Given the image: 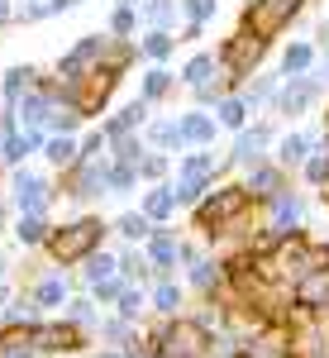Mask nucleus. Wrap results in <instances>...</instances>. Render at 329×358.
Returning <instances> with one entry per match:
<instances>
[{"label":"nucleus","instance_id":"obj_1","mask_svg":"<svg viewBox=\"0 0 329 358\" xmlns=\"http://www.w3.org/2000/svg\"><path fill=\"white\" fill-rule=\"evenodd\" d=\"M258 215V201L248 192V182H215L210 192L196 201L191 210V229L205 244H229V253L244 248V224Z\"/></svg>","mask_w":329,"mask_h":358},{"label":"nucleus","instance_id":"obj_2","mask_svg":"<svg viewBox=\"0 0 329 358\" xmlns=\"http://www.w3.org/2000/svg\"><path fill=\"white\" fill-rule=\"evenodd\" d=\"M148 349L158 358H210L215 354L210 315H163V325L148 334Z\"/></svg>","mask_w":329,"mask_h":358},{"label":"nucleus","instance_id":"obj_3","mask_svg":"<svg viewBox=\"0 0 329 358\" xmlns=\"http://www.w3.org/2000/svg\"><path fill=\"white\" fill-rule=\"evenodd\" d=\"M224 172H229V153H215V148H187V153H177V167H172L177 206L196 210V201L210 192L215 182H224Z\"/></svg>","mask_w":329,"mask_h":358},{"label":"nucleus","instance_id":"obj_4","mask_svg":"<svg viewBox=\"0 0 329 358\" xmlns=\"http://www.w3.org/2000/svg\"><path fill=\"white\" fill-rule=\"evenodd\" d=\"M105 234H115L110 220H101V215H77V220H67V224H53V234H48L43 248H48V258H53L57 268H82L96 248H105Z\"/></svg>","mask_w":329,"mask_h":358},{"label":"nucleus","instance_id":"obj_5","mask_svg":"<svg viewBox=\"0 0 329 358\" xmlns=\"http://www.w3.org/2000/svg\"><path fill=\"white\" fill-rule=\"evenodd\" d=\"M268 53H272V43H268V38H258V34H248V29H234V34H229V38H224V43L215 48L219 77H224V82L239 91L244 82H253V77L263 72Z\"/></svg>","mask_w":329,"mask_h":358},{"label":"nucleus","instance_id":"obj_6","mask_svg":"<svg viewBox=\"0 0 329 358\" xmlns=\"http://www.w3.org/2000/svg\"><path fill=\"white\" fill-rule=\"evenodd\" d=\"M119 82H124V72H115V67H91V72H82V77H62V101L72 106V110H82L86 120H96V115H105L110 96L119 91Z\"/></svg>","mask_w":329,"mask_h":358},{"label":"nucleus","instance_id":"obj_7","mask_svg":"<svg viewBox=\"0 0 329 358\" xmlns=\"http://www.w3.org/2000/svg\"><path fill=\"white\" fill-rule=\"evenodd\" d=\"M305 10H310V0H244V10H239V29H248V34H258V38L277 43V38L296 24Z\"/></svg>","mask_w":329,"mask_h":358},{"label":"nucleus","instance_id":"obj_8","mask_svg":"<svg viewBox=\"0 0 329 358\" xmlns=\"http://www.w3.org/2000/svg\"><path fill=\"white\" fill-rule=\"evenodd\" d=\"M325 91H329V77L320 72V62H315V72H305V77H282L272 110H277V115H286V120H296V115L315 110Z\"/></svg>","mask_w":329,"mask_h":358},{"label":"nucleus","instance_id":"obj_9","mask_svg":"<svg viewBox=\"0 0 329 358\" xmlns=\"http://www.w3.org/2000/svg\"><path fill=\"white\" fill-rule=\"evenodd\" d=\"M272 143H277L272 120L244 124V129L234 134V143H229V167H253V163H263V158H272Z\"/></svg>","mask_w":329,"mask_h":358},{"label":"nucleus","instance_id":"obj_10","mask_svg":"<svg viewBox=\"0 0 329 358\" xmlns=\"http://www.w3.org/2000/svg\"><path fill=\"white\" fill-rule=\"evenodd\" d=\"M29 349H38V354H77V349H86V330L72 325V320H38V325H29Z\"/></svg>","mask_w":329,"mask_h":358},{"label":"nucleus","instance_id":"obj_11","mask_svg":"<svg viewBox=\"0 0 329 358\" xmlns=\"http://www.w3.org/2000/svg\"><path fill=\"white\" fill-rule=\"evenodd\" d=\"M10 196H15V210L20 215H34V210H43L48 215V206H53V182L48 177H38V172H29V167H15V177H10Z\"/></svg>","mask_w":329,"mask_h":358},{"label":"nucleus","instance_id":"obj_12","mask_svg":"<svg viewBox=\"0 0 329 358\" xmlns=\"http://www.w3.org/2000/svg\"><path fill=\"white\" fill-rule=\"evenodd\" d=\"M244 182H248V192H253V201H258V206H268L272 196L291 192V172L277 163V158H263V163L244 167Z\"/></svg>","mask_w":329,"mask_h":358},{"label":"nucleus","instance_id":"obj_13","mask_svg":"<svg viewBox=\"0 0 329 358\" xmlns=\"http://www.w3.org/2000/svg\"><path fill=\"white\" fill-rule=\"evenodd\" d=\"M62 196L72 201H101L110 196V182H105V163H77L62 172Z\"/></svg>","mask_w":329,"mask_h":358},{"label":"nucleus","instance_id":"obj_14","mask_svg":"<svg viewBox=\"0 0 329 358\" xmlns=\"http://www.w3.org/2000/svg\"><path fill=\"white\" fill-rule=\"evenodd\" d=\"M143 253H148V263L158 268V277H172L182 268V234H177L172 224H158V229L143 239Z\"/></svg>","mask_w":329,"mask_h":358},{"label":"nucleus","instance_id":"obj_15","mask_svg":"<svg viewBox=\"0 0 329 358\" xmlns=\"http://www.w3.org/2000/svg\"><path fill=\"white\" fill-rule=\"evenodd\" d=\"M263 210V220L268 224H277V229H305V215H310V201H305V192H282V196H272L268 206H258Z\"/></svg>","mask_w":329,"mask_h":358},{"label":"nucleus","instance_id":"obj_16","mask_svg":"<svg viewBox=\"0 0 329 358\" xmlns=\"http://www.w3.org/2000/svg\"><path fill=\"white\" fill-rule=\"evenodd\" d=\"M105 48H110V34H86L72 53L57 57V77H82V72H91V67H101Z\"/></svg>","mask_w":329,"mask_h":358},{"label":"nucleus","instance_id":"obj_17","mask_svg":"<svg viewBox=\"0 0 329 358\" xmlns=\"http://www.w3.org/2000/svg\"><path fill=\"white\" fill-rule=\"evenodd\" d=\"M177 124H182L187 148H215V138H219L215 110H200V106H191V110H177Z\"/></svg>","mask_w":329,"mask_h":358},{"label":"nucleus","instance_id":"obj_18","mask_svg":"<svg viewBox=\"0 0 329 358\" xmlns=\"http://www.w3.org/2000/svg\"><path fill=\"white\" fill-rule=\"evenodd\" d=\"M187 277H153L148 282V310H158V315H182V306H187Z\"/></svg>","mask_w":329,"mask_h":358},{"label":"nucleus","instance_id":"obj_19","mask_svg":"<svg viewBox=\"0 0 329 358\" xmlns=\"http://www.w3.org/2000/svg\"><path fill=\"white\" fill-rule=\"evenodd\" d=\"M138 210H143L153 224H172V220H177L182 206H177V192H172V177H167V182H153V187H143V192H138Z\"/></svg>","mask_w":329,"mask_h":358},{"label":"nucleus","instance_id":"obj_20","mask_svg":"<svg viewBox=\"0 0 329 358\" xmlns=\"http://www.w3.org/2000/svg\"><path fill=\"white\" fill-rule=\"evenodd\" d=\"M315 62H320V43H315V38H291V43H282V53H277L282 77H305V72H315Z\"/></svg>","mask_w":329,"mask_h":358},{"label":"nucleus","instance_id":"obj_21","mask_svg":"<svg viewBox=\"0 0 329 358\" xmlns=\"http://www.w3.org/2000/svg\"><path fill=\"white\" fill-rule=\"evenodd\" d=\"M143 143L158 148V153H187V138H182L177 115H153V120L143 124Z\"/></svg>","mask_w":329,"mask_h":358},{"label":"nucleus","instance_id":"obj_22","mask_svg":"<svg viewBox=\"0 0 329 358\" xmlns=\"http://www.w3.org/2000/svg\"><path fill=\"white\" fill-rule=\"evenodd\" d=\"M177 86H182V77H177L167 62H148V67H143V77H138V96H143L148 106H163Z\"/></svg>","mask_w":329,"mask_h":358},{"label":"nucleus","instance_id":"obj_23","mask_svg":"<svg viewBox=\"0 0 329 358\" xmlns=\"http://www.w3.org/2000/svg\"><path fill=\"white\" fill-rule=\"evenodd\" d=\"M310 148H315V143H310V129H286V134H277L272 158L286 167V172H301V163L310 158Z\"/></svg>","mask_w":329,"mask_h":358},{"label":"nucleus","instance_id":"obj_24","mask_svg":"<svg viewBox=\"0 0 329 358\" xmlns=\"http://www.w3.org/2000/svg\"><path fill=\"white\" fill-rule=\"evenodd\" d=\"M177 77H182V86L187 91H196V86H205V82H215L219 77V62H215V53H205V48H196L182 67H177Z\"/></svg>","mask_w":329,"mask_h":358},{"label":"nucleus","instance_id":"obj_25","mask_svg":"<svg viewBox=\"0 0 329 358\" xmlns=\"http://www.w3.org/2000/svg\"><path fill=\"white\" fill-rule=\"evenodd\" d=\"M29 296H34V306H43V310H53V306H67V301H72V282L62 277V268H57V273L38 277Z\"/></svg>","mask_w":329,"mask_h":358},{"label":"nucleus","instance_id":"obj_26","mask_svg":"<svg viewBox=\"0 0 329 358\" xmlns=\"http://www.w3.org/2000/svg\"><path fill=\"white\" fill-rule=\"evenodd\" d=\"M277 86H282V72H277V77H272V72H258L253 82L239 86V96H244L248 115H258L263 106H272V101H277Z\"/></svg>","mask_w":329,"mask_h":358},{"label":"nucleus","instance_id":"obj_27","mask_svg":"<svg viewBox=\"0 0 329 358\" xmlns=\"http://www.w3.org/2000/svg\"><path fill=\"white\" fill-rule=\"evenodd\" d=\"M177 34L172 29H143V38H138V53H143V62H172L177 57Z\"/></svg>","mask_w":329,"mask_h":358},{"label":"nucleus","instance_id":"obj_28","mask_svg":"<svg viewBox=\"0 0 329 358\" xmlns=\"http://www.w3.org/2000/svg\"><path fill=\"white\" fill-rule=\"evenodd\" d=\"M215 120H219V129H229V134H239L244 124H253V115H248V106H244L239 91H229V96L215 101Z\"/></svg>","mask_w":329,"mask_h":358},{"label":"nucleus","instance_id":"obj_29","mask_svg":"<svg viewBox=\"0 0 329 358\" xmlns=\"http://www.w3.org/2000/svg\"><path fill=\"white\" fill-rule=\"evenodd\" d=\"M110 229H115V234H119L124 244H143V239H148V234H153L158 224L148 220L143 210H119V215L110 220Z\"/></svg>","mask_w":329,"mask_h":358},{"label":"nucleus","instance_id":"obj_30","mask_svg":"<svg viewBox=\"0 0 329 358\" xmlns=\"http://www.w3.org/2000/svg\"><path fill=\"white\" fill-rule=\"evenodd\" d=\"M119 277H129V282H138V287H148V282L158 277V268L148 263L143 244H129L124 253H119Z\"/></svg>","mask_w":329,"mask_h":358},{"label":"nucleus","instance_id":"obj_31","mask_svg":"<svg viewBox=\"0 0 329 358\" xmlns=\"http://www.w3.org/2000/svg\"><path fill=\"white\" fill-rule=\"evenodd\" d=\"M138 15H143V29H172V34H177L182 5H177V0H143Z\"/></svg>","mask_w":329,"mask_h":358},{"label":"nucleus","instance_id":"obj_32","mask_svg":"<svg viewBox=\"0 0 329 358\" xmlns=\"http://www.w3.org/2000/svg\"><path fill=\"white\" fill-rule=\"evenodd\" d=\"M43 158H48L53 167H62V172H67V167L82 163V143H77L72 134H48V143H43Z\"/></svg>","mask_w":329,"mask_h":358},{"label":"nucleus","instance_id":"obj_33","mask_svg":"<svg viewBox=\"0 0 329 358\" xmlns=\"http://www.w3.org/2000/svg\"><path fill=\"white\" fill-rule=\"evenodd\" d=\"M48 234H53V224H48V215H43V210L20 215V224H15V239H20L24 248H43V244H48Z\"/></svg>","mask_w":329,"mask_h":358},{"label":"nucleus","instance_id":"obj_34","mask_svg":"<svg viewBox=\"0 0 329 358\" xmlns=\"http://www.w3.org/2000/svg\"><path fill=\"white\" fill-rule=\"evenodd\" d=\"M105 182H110V196H129V192H143V177H138V167L129 163H105Z\"/></svg>","mask_w":329,"mask_h":358},{"label":"nucleus","instance_id":"obj_35","mask_svg":"<svg viewBox=\"0 0 329 358\" xmlns=\"http://www.w3.org/2000/svg\"><path fill=\"white\" fill-rule=\"evenodd\" d=\"M138 24H143L138 5H115V10H110L105 34H110V38H138Z\"/></svg>","mask_w":329,"mask_h":358},{"label":"nucleus","instance_id":"obj_36","mask_svg":"<svg viewBox=\"0 0 329 358\" xmlns=\"http://www.w3.org/2000/svg\"><path fill=\"white\" fill-rule=\"evenodd\" d=\"M115 273H119V253H105V248H96V253L82 263L86 287H96V282H105V277H115Z\"/></svg>","mask_w":329,"mask_h":358},{"label":"nucleus","instance_id":"obj_37","mask_svg":"<svg viewBox=\"0 0 329 358\" xmlns=\"http://www.w3.org/2000/svg\"><path fill=\"white\" fill-rule=\"evenodd\" d=\"M301 182L310 187V192H320L329 182V143H320V148H310V158L301 163Z\"/></svg>","mask_w":329,"mask_h":358},{"label":"nucleus","instance_id":"obj_38","mask_svg":"<svg viewBox=\"0 0 329 358\" xmlns=\"http://www.w3.org/2000/svg\"><path fill=\"white\" fill-rule=\"evenodd\" d=\"M143 310H148V287H138V282H129L124 292H119V301H115V315H124V320H143Z\"/></svg>","mask_w":329,"mask_h":358},{"label":"nucleus","instance_id":"obj_39","mask_svg":"<svg viewBox=\"0 0 329 358\" xmlns=\"http://www.w3.org/2000/svg\"><path fill=\"white\" fill-rule=\"evenodd\" d=\"M172 153H158V148H148L143 153V163H138V177H143V187H153V182H167L172 177Z\"/></svg>","mask_w":329,"mask_h":358},{"label":"nucleus","instance_id":"obj_40","mask_svg":"<svg viewBox=\"0 0 329 358\" xmlns=\"http://www.w3.org/2000/svg\"><path fill=\"white\" fill-rule=\"evenodd\" d=\"M34 82H38V72H34V67H10V72H5V82H0V91H5V101L15 106Z\"/></svg>","mask_w":329,"mask_h":358},{"label":"nucleus","instance_id":"obj_41","mask_svg":"<svg viewBox=\"0 0 329 358\" xmlns=\"http://www.w3.org/2000/svg\"><path fill=\"white\" fill-rule=\"evenodd\" d=\"M182 5V20L187 24H215V15H219V0H177Z\"/></svg>","mask_w":329,"mask_h":358},{"label":"nucleus","instance_id":"obj_42","mask_svg":"<svg viewBox=\"0 0 329 358\" xmlns=\"http://www.w3.org/2000/svg\"><path fill=\"white\" fill-rule=\"evenodd\" d=\"M124 287H129V277L115 273V277H105V282H96V287H91V301H96V306H115Z\"/></svg>","mask_w":329,"mask_h":358},{"label":"nucleus","instance_id":"obj_43","mask_svg":"<svg viewBox=\"0 0 329 358\" xmlns=\"http://www.w3.org/2000/svg\"><path fill=\"white\" fill-rule=\"evenodd\" d=\"M62 320H72V325H91V320H96V301H91V296H72V301L62 306Z\"/></svg>","mask_w":329,"mask_h":358},{"label":"nucleus","instance_id":"obj_44","mask_svg":"<svg viewBox=\"0 0 329 358\" xmlns=\"http://www.w3.org/2000/svg\"><path fill=\"white\" fill-rule=\"evenodd\" d=\"M205 253H210V244H205V239H200V244H196V239H182V273H187V268H196Z\"/></svg>","mask_w":329,"mask_h":358},{"label":"nucleus","instance_id":"obj_45","mask_svg":"<svg viewBox=\"0 0 329 358\" xmlns=\"http://www.w3.org/2000/svg\"><path fill=\"white\" fill-rule=\"evenodd\" d=\"M177 38H182V43H196V38H205V24H182Z\"/></svg>","mask_w":329,"mask_h":358},{"label":"nucleus","instance_id":"obj_46","mask_svg":"<svg viewBox=\"0 0 329 358\" xmlns=\"http://www.w3.org/2000/svg\"><path fill=\"white\" fill-rule=\"evenodd\" d=\"M38 349H29V344H20V349H0V358H34Z\"/></svg>","mask_w":329,"mask_h":358},{"label":"nucleus","instance_id":"obj_47","mask_svg":"<svg viewBox=\"0 0 329 358\" xmlns=\"http://www.w3.org/2000/svg\"><path fill=\"white\" fill-rule=\"evenodd\" d=\"M320 206H325V210H329V182H325V187H320Z\"/></svg>","mask_w":329,"mask_h":358},{"label":"nucleus","instance_id":"obj_48","mask_svg":"<svg viewBox=\"0 0 329 358\" xmlns=\"http://www.w3.org/2000/svg\"><path fill=\"white\" fill-rule=\"evenodd\" d=\"M115 5H143V0H115Z\"/></svg>","mask_w":329,"mask_h":358},{"label":"nucleus","instance_id":"obj_49","mask_svg":"<svg viewBox=\"0 0 329 358\" xmlns=\"http://www.w3.org/2000/svg\"><path fill=\"white\" fill-rule=\"evenodd\" d=\"M320 120H325V129H329V106H325V115H320Z\"/></svg>","mask_w":329,"mask_h":358},{"label":"nucleus","instance_id":"obj_50","mask_svg":"<svg viewBox=\"0 0 329 358\" xmlns=\"http://www.w3.org/2000/svg\"><path fill=\"white\" fill-rule=\"evenodd\" d=\"M143 358H158V354H143Z\"/></svg>","mask_w":329,"mask_h":358},{"label":"nucleus","instance_id":"obj_51","mask_svg":"<svg viewBox=\"0 0 329 358\" xmlns=\"http://www.w3.org/2000/svg\"><path fill=\"white\" fill-rule=\"evenodd\" d=\"M315 358H329V354H315Z\"/></svg>","mask_w":329,"mask_h":358},{"label":"nucleus","instance_id":"obj_52","mask_svg":"<svg viewBox=\"0 0 329 358\" xmlns=\"http://www.w3.org/2000/svg\"><path fill=\"white\" fill-rule=\"evenodd\" d=\"M325 24H329V15H325Z\"/></svg>","mask_w":329,"mask_h":358},{"label":"nucleus","instance_id":"obj_53","mask_svg":"<svg viewBox=\"0 0 329 358\" xmlns=\"http://www.w3.org/2000/svg\"><path fill=\"white\" fill-rule=\"evenodd\" d=\"M325 138H329V129H325Z\"/></svg>","mask_w":329,"mask_h":358},{"label":"nucleus","instance_id":"obj_54","mask_svg":"<svg viewBox=\"0 0 329 358\" xmlns=\"http://www.w3.org/2000/svg\"><path fill=\"white\" fill-rule=\"evenodd\" d=\"M0 220H5V215H0Z\"/></svg>","mask_w":329,"mask_h":358}]
</instances>
